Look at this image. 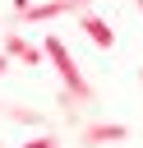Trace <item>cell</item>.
Segmentation results:
<instances>
[{
  "label": "cell",
  "instance_id": "6da1fadb",
  "mask_svg": "<svg viewBox=\"0 0 143 148\" xmlns=\"http://www.w3.org/2000/svg\"><path fill=\"white\" fill-rule=\"evenodd\" d=\"M74 139L83 148H111V143H129V125L125 120H83V125H74Z\"/></svg>",
  "mask_w": 143,
  "mask_h": 148
},
{
  "label": "cell",
  "instance_id": "7a4b0ae2",
  "mask_svg": "<svg viewBox=\"0 0 143 148\" xmlns=\"http://www.w3.org/2000/svg\"><path fill=\"white\" fill-rule=\"evenodd\" d=\"M65 14H83V5L78 0H32L28 9L14 14V23H55Z\"/></svg>",
  "mask_w": 143,
  "mask_h": 148
},
{
  "label": "cell",
  "instance_id": "3957f363",
  "mask_svg": "<svg viewBox=\"0 0 143 148\" xmlns=\"http://www.w3.org/2000/svg\"><path fill=\"white\" fill-rule=\"evenodd\" d=\"M0 51H5L14 65H28V69L46 65V51H42V42H32V37H23V32H5V37H0Z\"/></svg>",
  "mask_w": 143,
  "mask_h": 148
},
{
  "label": "cell",
  "instance_id": "277c9868",
  "mask_svg": "<svg viewBox=\"0 0 143 148\" xmlns=\"http://www.w3.org/2000/svg\"><path fill=\"white\" fill-rule=\"evenodd\" d=\"M0 120L18 125V130H46V111H37L28 102H14V97H0Z\"/></svg>",
  "mask_w": 143,
  "mask_h": 148
},
{
  "label": "cell",
  "instance_id": "5b68a950",
  "mask_svg": "<svg viewBox=\"0 0 143 148\" xmlns=\"http://www.w3.org/2000/svg\"><path fill=\"white\" fill-rule=\"evenodd\" d=\"M78 28H83V37H88L97 51H111V46H115V32H111V23H106V18H97L92 9H83V14H78Z\"/></svg>",
  "mask_w": 143,
  "mask_h": 148
},
{
  "label": "cell",
  "instance_id": "8992f818",
  "mask_svg": "<svg viewBox=\"0 0 143 148\" xmlns=\"http://www.w3.org/2000/svg\"><path fill=\"white\" fill-rule=\"evenodd\" d=\"M9 65H14V60H9L5 51H0V74H9Z\"/></svg>",
  "mask_w": 143,
  "mask_h": 148
},
{
  "label": "cell",
  "instance_id": "52a82bcc",
  "mask_svg": "<svg viewBox=\"0 0 143 148\" xmlns=\"http://www.w3.org/2000/svg\"><path fill=\"white\" fill-rule=\"evenodd\" d=\"M134 5H138V14H143V0H134Z\"/></svg>",
  "mask_w": 143,
  "mask_h": 148
},
{
  "label": "cell",
  "instance_id": "ba28073f",
  "mask_svg": "<svg viewBox=\"0 0 143 148\" xmlns=\"http://www.w3.org/2000/svg\"><path fill=\"white\" fill-rule=\"evenodd\" d=\"M138 88H143V69H138Z\"/></svg>",
  "mask_w": 143,
  "mask_h": 148
},
{
  "label": "cell",
  "instance_id": "9c48e42d",
  "mask_svg": "<svg viewBox=\"0 0 143 148\" xmlns=\"http://www.w3.org/2000/svg\"><path fill=\"white\" fill-rule=\"evenodd\" d=\"M78 5H83V9H88V0H78Z\"/></svg>",
  "mask_w": 143,
  "mask_h": 148
},
{
  "label": "cell",
  "instance_id": "30bf717a",
  "mask_svg": "<svg viewBox=\"0 0 143 148\" xmlns=\"http://www.w3.org/2000/svg\"><path fill=\"white\" fill-rule=\"evenodd\" d=\"M78 148H83V143H78Z\"/></svg>",
  "mask_w": 143,
  "mask_h": 148
}]
</instances>
